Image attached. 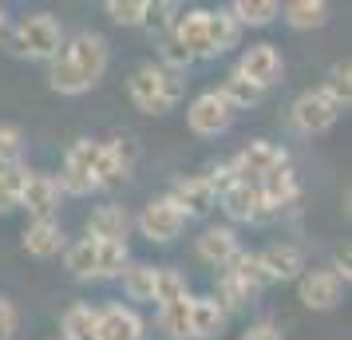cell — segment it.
I'll use <instances>...</instances> for the list:
<instances>
[{"instance_id": "cell-15", "label": "cell", "mask_w": 352, "mask_h": 340, "mask_svg": "<svg viewBox=\"0 0 352 340\" xmlns=\"http://www.w3.org/2000/svg\"><path fill=\"white\" fill-rule=\"evenodd\" d=\"M131 229H135V218H131L127 206H119V202H103L91 210L87 218V238H96V242H123L127 245Z\"/></svg>"}, {"instance_id": "cell-25", "label": "cell", "mask_w": 352, "mask_h": 340, "mask_svg": "<svg viewBox=\"0 0 352 340\" xmlns=\"http://www.w3.org/2000/svg\"><path fill=\"white\" fill-rule=\"evenodd\" d=\"M190 297V281L182 269L175 265H155V305H175V301H186Z\"/></svg>"}, {"instance_id": "cell-16", "label": "cell", "mask_w": 352, "mask_h": 340, "mask_svg": "<svg viewBox=\"0 0 352 340\" xmlns=\"http://www.w3.org/2000/svg\"><path fill=\"white\" fill-rule=\"evenodd\" d=\"M206 16H210V8H186V12H178L175 28H170V40H175L190 60H210Z\"/></svg>"}, {"instance_id": "cell-21", "label": "cell", "mask_w": 352, "mask_h": 340, "mask_svg": "<svg viewBox=\"0 0 352 340\" xmlns=\"http://www.w3.org/2000/svg\"><path fill=\"white\" fill-rule=\"evenodd\" d=\"M281 20L297 32L324 28L329 24V4L324 0H289V4H281Z\"/></svg>"}, {"instance_id": "cell-40", "label": "cell", "mask_w": 352, "mask_h": 340, "mask_svg": "<svg viewBox=\"0 0 352 340\" xmlns=\"http://www.w3.org/2000/svg\"><path fill=\"white\" fill-rule=\"evenodd\" d=\"M16 328H20V313L8 297H0V340H16Z\"/></svg>"}, {"instance_id": "cell-37", "label": "cell", "mask_w": 352, "mask_h": 340, "mask_svg": "<svg viewBox=\"0 0 352 340\" xmlns=\"http://www.w3.org/2000/svg\"><path fill=\"white\" fill-rule=\"evenodd\" d=\"M24 179H28V166H12L0 174V214L20 210V190H24Z\"/></svg>"}, {"instance_id": "cell-26", "label": "cell", "mask_w": 352, "mask_h": 340, "mask_svg": "<svg viewBox=\"0 0 352 340\" xmlns=\"http://www.w3.org/2000/svg\"><path fill=\"white\" fill-rule=\"evenodd\" d=\"M48 87L56 91V95H83V91H91V83L76 71V64L67 60L64 52L48 64Z\"/></svg>"}, {"instance_id": "cell-29", "label": "cell", "mask_w": 352, "mask_h": 340, "mask_svg": "<svg viewBox=\"0 0 352 340\" xmlns=\"http://www.w3.org/2000/svg\"><path fill=\"white\" fill-rule=\"evenodd\" d=\"M261 297V293H254L250 285H241L234 273H226V269H218V293H214V301L226 308V313H241V308H250Z\"/></svg>"}, {"instance_id": "cell-19", "label": "cell", "mask_w": 352, "mask_h": 340, "mask_svg": "<svg viewBox=\"0 0 352 340\" xmlns=\"http://www.w3.org/2000/svg\"><path fill=\"white\" fill-rule=\"evenodd\" d=\"M20 245H24V253H28V258L48 261V258H56V253H64L67 242H64L60 222L52 218V222H28L24 234H20Z\"/></svg>"}, {"instance_id": "cell-33", "label": "cell", "mask_w": 352, "mask_h": 340, "mask_svg": "<svg viewBox=\"0 0 352 340\" xmlns=\"http://www.w3.org/2000/svg\"><path fill=\"white\" fill-rule=\"evenodd\" d=\"M320 91L333 99V103L349 107L352 103V64L349 60H336V64L329 67V76H324V87H320Z\"/></svg>"}, {"instance_id": "cell-18", "label": "cell", "mask_w": 352, "mask_h": 340, "mask_svg": "<svg viewBox=\"0 0 352 340\" xmlns=\"http://www.w3.org/2000/svg\"><path fill=\"white\" fill-rule=\"evenodd\" d=\"M230 324V313H226L214 293L210 297H190V340H218Z\"/></svg>"}, {"instance_id": "cell-43", "label": "cell", "mask_w": 352, "mask_h": 340, "mask_svg": "<svg viewBox=\"0 0 352 340\" xmlns=\"http://www.w3.org/2000/svg\"><path fill=\"white\" fill-rule=\"evenodd\" d=\"M4 24H8V16H4V4H0V36H4Z\"/></svg>"}, {"instance_id": "cell-44", "label": "cell", "mask_w": 352, "mask_h": 340, "mask_svg": "<svg viewBox=\"0 0 352 340\" xmlns=\"http://www.w3.org/2000/svg\"><path fill=\"white\" fill-rule=\"evenodd\" d=\"M56 340H60V337H56Z\"/></svg>"}, {"instance_id": "cell-8", "label": "cell", "mask_w": 352, "mask_h": 340, "mask_svg": "<svg viewBox=\"0 0 352 340\" xmlns=\"http://www.w3.org/2000/svg\"><path fill=\"white\" fill-rule=\"evenodd\" d=\"M135 229L143 234L146 242L166 245V242H175L178 234L186 229V218H182L166 198H151L143 210H139V218H135Z\"/></svg>"}, {"instance_id": "cell-42", "label": "cell", "mask_w": 352, "mask_h": 340, "mask_svg": "<svg viewBox=\"0 0 352 340\" xmlns=\"http://www.w3.org/2000/svg\"><path fill=\"white\" fill-rule=\"evenodd\" d=\"M238 340H285V337H281V328L273 321H257V324H250Z\"/></svg>"}, {"instance_id": "cell-22", "label": "cell", "mask_w": 352, "mask_h": 340, "mask_svg": "<svg viewBox=\"0 0 352 340\" xmlns=\"http://www.w3.org/2000/svg\"><path fill=\"white\" fill-rule=\"evenodd\" d=\"M206 40H210V60H218L222 52L238 48V40H241L238 20L230 16L226 8H218V12H210V16H206Z\"/></svg>"}, {"instance_id": "cell-3", "label": "cell", "mask_w": 352, "mask_h": 340, "mask_svg": "<svg viewBox=\"0 0 352 340\" xmlns=\"http://www.w3.org/2000/svg\"><path fill=\"white\" fill-rule=\"evenodd\" d=\"M340 103L324 95L320 87H309L301 95L293 99V107H289V123L301 131V135H324L329 127H336V119H340Z\"/></svg>"}, {"instance_id": "cell-31", "label": "cell", "mask_w": 352, "mask_h": 340, "mask_svg": "<svg viewBox=\"0 0 352 340\" xmlns=\"http://www.w3.org/2000/svg\"><path fill=\"white\" fill-rule=\"evenodd\" d=\"M64 269L76 281H96V242L80 238V242L64 245Z\"/></svg>"}, {"instance_id": "cell-24", "label": "cell", "mask_w": 352, "mask_h": 340, "mask_svg": "<svg viewBox=\"0 0 352 340\" xmlns=\"http://www.w3.org/2000/svg\"><path fill=\"white\" fill-rule=\"evenodd\" d=\"M218 95L234 107V115L238 111H250V107H257L261 99H265V87H257V83H250L245 76H238V71H230L222 80V87H218Z\"/></svg>"}, {"instance_id": "cell-17", "label": "cell", "mask_w": 352, "mask_h": 340, "mask_svg": "<svg viewBox=\"0 0 352 340\" xmlns=\"http://www.w3.org/2000/svg\"><path fill=\"white\" fill-rule=\"evenodd\" d=\"M238 249L241 245H238V229L234 226H206L202 234H198V242H194L198 261H206L210 269H226Z\"/></svg>"}, {"instance_id": "cell-2", "label": "cell", "mask_w": 352, "mask_h": 340, "mask_svg": "<svg viewBox=\"0 0 352 340\" xmlns=\"http://www.w3.org/2000/svg\"><path fill=\"white\" fill-rule=\"evenodd\" d=\"M12 52L24 60H44L52 64L64 52V24L52 12H32L12 28Z\"/></svg>"}, {"instance_id": "cell-5", "label": "cell", "mask_w": 352, "mask_h": 340, "mask_svg": "<svg viewBox=\"0 0 352 340\" xmlns=\"http://www.w3.org/2000/svg\"><path fill=\"white\" fill-rule=\"evenodd\" d=\"M64 56L76 64V71H80L91 87L103 80V71H107V64H111V48H107V40H103L99 32H91V28H83V32L72 36V40L64 44Z\"/></svg>"}, {"instance_id": "cell-9", "label": "cell", "mask_w": 352, "mask_h": 340, "mask_svg": "<svg viewBox=\"0 0 352 340\" xmlns=\"http://www.w3.org/2000/svg\"><path fill=\"white\" fill-rule=\"evenodd\" d=\"M254 186H257V198H261V214H265V218H270V214H281L285 206H293V202H297V194H301L297 170H293L289 162H281V166L265 170Z\"/></svg>"}, {"instance_id": "cell-23", "label": "cell", "mask_w": 352, "mask_h": 340, "mask_svg": "<svg viewBox=\"0 0 352 340\" xmlns=\"http://www.w3.org/2000/svg\"><path fill=\"white\" fill-rule=\"evenodd\" d=\"M226 12L238 20V28H265L281 16V4L277 0H234Z\"/></svg>"}, {"instance_id": "cell-13", "label": "cell", "mask_w": 352, "mask_h": 340, "mask_svg": "<svg viewBox=\"0 0 352 340\" xmlns=\"http://www.w3.org/2000/svg\"><path fill=\"white\" fill-rule=\"evenodd\" d=\"M297 293H301V305L313 313H333L344 297V285L336 281L329 269H305L297 277Z\"/></svg>"}, {"instance_id": "cell-20", "label": "cell", "mask_w": 352, "mask_h": 340, "mask_svg": "<svg viewBox=\"0 0 352 340\" xmlns=\"http://www.w3.org/2000/svg\"><path fill=\"white\" fill-rule=\"evenodd\" d=\"M218 206L230 222H261V198H257V186L254 182H234L230 190L218 194Z\"/></svg>"}, {"instance_id": "cell-38", "label": "cell", "mask_w": 352, "mask_h": 340, "mask_svg": "<svg viewBox=\"0 0 352 340\" xmlns=\"http://www.w3.org/2000/svg\"><path fill=\"white\" fill-rule=\"evenodd\" d=\"M175 20H178V4H175V0H159V4H151V8H146L143 28H151V32H159V36H170Z\"/></svg>"}, {"instance_id": "cell-11", "label": "cell", "mask_w": 352, "mask_h": 340, "mask_svg": "<svg viewBox=\"0 0 352 340\" xmlns=\"http://www.w3.org/2000/svg\"><path fill=\"white\" fill-rule=\"evenodd\" d=\"M281 162H289L285 146L270 143V139H250V143L241 146L234 159H230V166H234V174H238L241 182H257L265 170L281 166Z\"/></svg>"}, {"instance_id": "cell-28", "label": "cell", "mask_w": 352, "mask_h": 340, "mask_svg": "<svg viewBox=\"0 0 352 340\" xmlns=\"http://www.w3.org/2000/svg\"><path fill=\"white\" fill-rule=\"evenodd\" d=\"M91 332H96V305L87 301L67 305L60 317V340H91Z\"/></svg>"}, {"instance_id": "cell-14", "label": "cell", "mask_w": 352, "mask_h": 340, "mask_svg": "<svg viewBox=\"0 0 352 340\" xmlns=\"http://www.w3.org/2000/svg\"><path fill=\"white\" fill-rule=\"evenodd\" d=\"M257 261H261V273H265V281H297V277L309 269L305 265V249L297 242H273L265 245L261 253H257Z\"/></svg>"}, {"instance_id": "cell-30", "label": "cell", "mask_w": 352, "mask_h": 340, "mask_svg": "<svg viewBox=\"0 0 352 340\" xmlns=\"http://www.w3.org/2000/svg\"><path fill=\"white\" fill-rule=\"evenodd\" d=\"M123 293H127V301H155V265H146V261H131L127 269H123Z\"/></svg>"}, {"instance_id": "cell-6", "label": "cell", "mask_w": 352, "mask_h": 340, "mask_svg": "<svg viewBox=\"0 0 352 340\" xmlns=\"http://www.w3.org/2000/svg\"><path fill=\"white\" fill-rule=\"evenodd\" d=\"M230 123H234V107L218 95V87L194 95L190 107H186V127H190L198 139H218V135L230 131Z\"/></svg>"}, {"instance_id": "cell-7", "label": "cell", "mask_w": 352, "mask_h": 340, "mask_svg": "<svg viewBox=\"0 0 352 340\" xmlns=\"http://www.w3.org/2000/svg\"><path fill=\"white\" fill-rule=\"evenodd\" d=\"M146 337V321L139 317L135 305L111 301V305L96 308V332L91 340H143Z\"/></svg>"}, {"instance_id": "cell-10", "label": "cell", "mask_w": 352, "mask_h": 340, "mask_svg": "<svg viewBox=\"0 0 352 340\" xmlns=\"http://www.w3.org/2000/svg\"><path fill=\"white\" fill-rule=\"evenodd\" d=\"M60 186L48 170H28L24 179V190H20V210H28L32 222H52L56 210H60Z\"/></svg>"}, {"instance_id": "cell-41", "label": "cell", "mask_w": 352, "mask_h": 340, "mask_svg": "<svg viewBox=\"0 0 352 340\" xmlns=\"http://www.w3.org/2000/svg\"><path fill=\"white\" fill-rule=\"evenodd\" d=\"M329 273H333L336 281H340V285H349V281H352V258H349V245H340V249L333 253V265H329Z\"/></svg>"}, {"instance_id": "cell-4", "label": "cell", "mask_w": 352, "mask_h": 340, "mask_svg": "<svg viewBox=\"0 0 352 340\" xmlns=\"http://www.w3.org/2000/svg\"><path fill=\"white\" fill-rule=\"evenodd\" d=\"M162 198H166L186 222L210 218V214L218 210V194H214V186L206 182V174H182V179L170 182V190H166Z\"/></svg>"}, {"instance_id": "cell-36", "label": "cell", "mask_w": 352, "mask_h": 340, "mask_svg": "<svg viewBox=\"0 0 352 340\" xmlns=\"http://www.w3.org/2000/svg\"><path fill=\"white\" fill-rule=\"evenodd\" d=\"M20 155H24V131L16 123H0V174L20 166Z\"/></svg>"}, {"instance_id": "cell-12", "label": "cell", "mask_w": 352, "mask_h": 340, "mask_svg": "<svg viewBox=\"0 0 352 340\" xmlns=\"http://www.w3.org/2000/svg\"><path fill=\"white\" fill-rule=\"evenodd\" d=\"M238 76H245L250 83H257V87H265L270 91L273 83L281 80V71H285V60H281V52H277V44H250V48L241 52L238 67H234Z\"/></svg>"}, {"instance_id": "cell-27", "label": "cell", "mask_w": 352, "mask_h": 340, "mask_svg": "<svg viewBox=\"0 0 352 340\" xmlns=\"http://www.w3.org/2000/svg\"><path fill=\"white\" fill-rule=\"evenodd\" d=\"M127 265H131V249L123 242H96V281H115V277H123Z\"/></svg>"}, {"instance_id": "cell-39", "label": "cell", "mask_w": 352, "mask_h": 340, "mask_svg": "<svg viewBox=\"0 0 352 340\" xmlns=\"http://www.w3.org/2000/svg\"><path fill=\"white\" fill-rule=\"evenodd\" d=\"M107 150H111L115 166L131 179V170H135V162H139V143L127 139V135H119V139H107Z\"/></svg>"}, {"instance_id": "cell-35", "label": "cell", "mask_w": 352, "mask_h": 340, "mask_svg": "<svg viewBox=\"0 0 352 340\" xmlns=\"http://www.w3.org/2000/svg\"><path fill=\"white\" fill-rule=\"evenodd\" d=\"M146 8H151V0H107V4H103V12H107L119 28H143Z\"/></svg>"}, {"instance_id": "cell-32", "label": "cell", "mask_w": 352, "mask_h": 340, "mask_svg": "<svg viewBox=\"0 0 352 340\" xmlns=\"http://www.w3.org/2000/svg\"><path fill=\"white\" fill-rule=\"evenodd\" d=\"M194 297V293H190ZM190 297L159 308V332L166 340H190Z\"/></svg>"}, {"instance_id": "cell-34", "label": "cell", "mask_w": 352, "mask_h": 340, "mask_svg": "<svg viewBox=\"0 0 352 340\" xmlns=\"http://www.w3.org/2000/svg\"><path fill=\"white\" fill-rule=\"evenodd\" d=\"M226 273H234L241 281V285H250L254 293H261L270 281H265V273H261V261H257V253H245V249H238L234 253V261L226 265Z\"/></svg>"}, {"instance_id": "cell-1", "label": "cell", "mask_w": 352, "mask_h": 340, "mask_svg": "<svg viewBox=\"0 0 352 340\" xmlns=\"http://www.w3.org/2000/svg\"><path fill=\"white\" fill-rule=\"evenodd\" d=\"M127 95L143 115H166V111H175L178 103H182L186 80H182L178 71H170V67H162L159 60H146V64H139L135 71H131Z\"/></svg>"}]
</instances>
